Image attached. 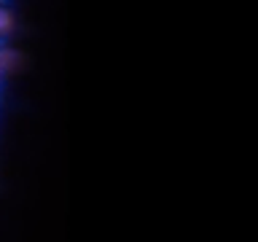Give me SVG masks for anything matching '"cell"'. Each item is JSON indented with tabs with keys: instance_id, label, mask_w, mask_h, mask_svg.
<instances>
[{
	"instance_id": "obj_1",
	"label": "cell",
	"mask_w": 258,
	"mask_h": 242,
	"mask_svg": "<svg viewBox=\"0 0 258 242\" xmlns=\"http://www.w3.org/2000/svg\"><path fill=\"white\" fill-rule=\"evenodd\" d=\"M16 27V19H14V11L8 8L6 3H0V40L8 38Z\"/></svg>"
},
{
	"instance_id": "obj_2",
	"label": "cell",
	"mask_w": 258,
	"mask_h": 242,
	"mask_svg": "<svg viewBox=\"0 0 258 242\" xmlns=\"http://www.w3.org/2000/svg\"><path fill=\"white\" fill-rule=\"evenodd\" d=\"M0 78H3V76H0Z\"/></svg>"
}]
</instances>
